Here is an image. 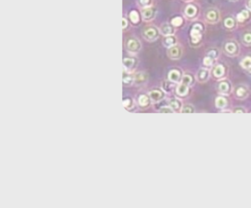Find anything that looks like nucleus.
<instances>
[{"instance_id": "obj_1", "label": "nucleus", "mask_w": 251, "mask_h": 208, "mask_svg": "<svg viewBox=\"0 0 251 208\" xmlns=\"http://www.w3.org/2000/svg\"><path fill=\"white\" fill-rule=\"evenodd\" d=\"M204 27L201 23H196L192 25V29L190 32L191 37V44L193 46L198 45L201 41L202 35H203Z\"/></svg>"}, {"instance_id": "obj_2", "label": "nucleus", "mask_w": 251, "mask_h": 208, "mask_svg": "<svg viewBox=\"0 0 251 208\" xmlns=\"http://www.w3.org/2000/svg\"><path fill=\"white\" fill-rule=\"evenodd\" d=\"M223 50L228 56H237L240 52V46L235 40H228L224 43Z\"/></svg>"}, {"instance_id": "obj_3", "label": "nucleus", "mask_w": 251, "mask_h": 208, "mask_svg": "<svg viewBox=\"0 0 251 208\" xmlns=\"http://www.w3.org/2000/svg\"><path fill=\"white\" fill-rule=\"evenodd\" d=\"M205 20L210 24H216L219 22L220 19V13L219 10L216 8H208L205 12Z\"/></svg>"}, {"instance_id": "obj_4", "label": "nucleus", "mask_w": 251, "mask_h": 208, "mask_svg": "<svg viewBox=\"0 0 251 208\" xmlns=\"http://www.w3.org/2000/svg\"><path fill=\"white\" fill-rule=\"evenodd\" d=\"M217 90L222 95H229L233 92L232 84L227 79L221 80L217 84Z\"/></svg>"}, {"instance_id": "obj_5", "label": "nucleus", "mask_w": 251, "mask_h": 208, "mask_svg": "<svg viewBox=\"0 0 251 208\" xmlns=\"http://www.w3.org/2000/svg\"><path fill=\"white\" fill-rule=\"evenodd\" d=\"M234 94L238 99H246L250 94V90L245 85H238L234 88Z\"/></svg>"}, {"instance_id": "obj_6", "label": "nucleus", "mask_w": 251, "mask_h": 208, "mask_svg": "<svg viewBox=\"0 0 251 208\" xmlns=\"http://www.w3.org/2000/svg\"><path fill=\"white\" fill-rule=\"evenodd\" d=\"M167 54L170 59H178L182 56V48L179 45H175L168 48Z\"/></svg>"}, {"instance_id": "obj_7", "label": "nucleus", "mask_w": 251, "mask_h": 208, "mask_svg": "<svg viewBox=\"0 0 251 208\" xmlns=\"http://www.w3.org/2000/svg\"><path fill=\"white\" fill-rule=\"evenodd\" d=\"M196 80L199 82H201V83L206 82L208 81L209 77H210V71H209V69L204 68H200L197 71V73H196Z\"/></svg>"}, {"instance_id": "obj_8", "label": "nucleus", "mask_w": 251, "mask_h": 208, "mask_svg": "<svg viewBox=\"0 0 251 208\" xmlns=\"http://www.w3.org/2000/svg\"><path fill=\"white\" fill-rule=\"evenodd\" d=\"M159 32L156 28H148L144 32V37L148 41H153L158 37Z\"/></svg>"}, {"instance_id": "obj_9", "label": "nucleus", "mask_w": 251, "mask_h": 208, "mask_svg": "<svg viewBox=\"0 0 251 208\" xmlns=\"http://www.w3.org/2000/svg\"><path fill=\"white\" fill-rule=\"evenodd\" d=\"M149 98L153 103H157L165 98V93L161 90H153L149 92Z\"/></svg>"}, {"instance_id": "obj_10", "label": "nucleus", "mask_w": 251, "mask_h": 208, "mask_svg": "<svg viewBox=\"0 0 251 208\" xmlns=\"http://www.w3.org/2000/svg\"><path fill=\"white\" fill-rule=\"evenodd\" d=\"M182 75L181 72L178 69H173L171 70L168 74V79L172 83H179L182 80Z\"/></svg>"}, {"instance_id": "obj_11", "label": "nucleus", "mask_w": 251, "mask_h": 208, "mask_svg": "<svg viewBox=\"0 0 251 208\" xmlns=\"http://www.w3.org/2000/svg\"><path fill=\"white\" fill-rule=\"evenodd\" d=\"M237 19L233 18V16H228L227 18L224 19V26L229 30H234L237 28Z\"/></svg>"}, {"instance_id": "obj_12", "label": "nucleus", "mask_w": 251, "mask_h": 208, "mask_svg": "<svg viewBox=\"0 0 251 208\" xmlns=\"http://www.w3.org/2000/svg\"><path fill=\"white\" fill-rule=\"evenodd\" d=\"M143 18L146 20H150L155 16V9L152 7H146L142 10Z\"/></svg>"}, {"instance_id": "obj_13", "label": "nucleus", "mask_w": 251, "mask_h": 208, "mask_svg": "<svg viewBox=\"0 0 251 208\" xmlns=\"http://www.w3.org/2000/svg\"><path fill=\"white\" fill-rule=\"evenodd\" d=\"M140 48V44L135 39H130L127 41V50L130 52L135 53L137 51H139Z\"/></svg>"}, {"instance_id": "obj_14", "label": "nucleus", "mask_w": 251, "mask_h": 208, "mask_svg": "<svg viewBox=\"0 0 251 208\" xmlns=\"http://www.w3.org/2000/svg\"><path fill=\"white\" fill-rule=\"evenodd\" d=\"M161 33L164 35V36H171L174 33V29L172 25H170L169 24L166 23L164 24L161 25Z\"/></svg>"}, {"instance_id": "obj_15", "label": "nucleus", "mask_w": 251, "mask_h": 208, "mask_svg": "<svg viewBox=\"0 0 251 208\" xmlns=\"http://www.w3.org/2000/svg\"><path fill=\"white\" fill-rule=\"evenodd\" d=\"M197 13V8L196 7V6L192 4H188L185 7V10H184V14L185 16L188 17V18L192 19L193 17H195V16Z\"/></svg>"}, {"instance_id": "obj_16", "label": "nucleus", "mask_w": 251, "mask_h": 208, "mask_svg": "<svg viewBox=\"0 0 251 208\" xmlns=\"http://www.w3.org/2000/svg\"><path fill=\"white\" fill-rule=\"evenodd\" d=\"M225 73V68L222 64H217L213 68V76L215 78H222Z\"/></svg>"}, {"instance_id": "obj_17", "label": "nucleus", "mask_w": 251, "mask_h": 208, "mask_svg": "<svg viewBox=\"0 0 251 208\" xmlns=\"http://www.w3.org/2000/svg\"><path fill=\"white\" fill-rule=\"evenodd\" d=\"M250 11L248 9H244L237 15V18L236 19H237V22L243 23L246 21L247 20L250 18Z\"/></svg>"}, {"instance_id": "obj_18", "label": "nucleus", "mask_w": 251, "mask_h": 208, "mask_svg": "<svg viewBox=\"0 0 251 208\" xmlns=\"http://www.w3.org/2000/svg\"><path fill=\"white\" fill-rule=\"evenodd\" d=\"M215 106L219 109L226 108V107L228 106V99L223 95L217 97L215 99Z\"/></svg>"}, {"instance_id": "obj_19", "label": "nucleus", "mask_w": 251, "mask_h": 208, "mask_svg": "<svg viewBox=\"0 0 251 208\" xmlns=\"http://www.w3.org/2000/svg\"><path fill=\"white\" fill-rule=\"evenodd\" d=\"M176 42H177L176 37L173 36V35L165 37L164 39H163V44L167 48H170V47H172L174 46H175L176 45Z\"/></svg>"}, {"instance_id": "obj_20", "label": "nucleus", "mask_w": 251, "mask_h": 208, "mask_svg": "<svg viewBox=\"0 0 251 208\" xmlns=\"http://www.w3.org/2000/svg\"><path fill=\"white\" fill-rule=\"evenodd\" d=\"M135 59H130V58H127V59H124L123 60V66L125 71H127V72H131L134 69V66H135Z\"/></svg>"}, {"instance_id": "obj_21", "label": "nucleus", "mask_w": 251, "mask_h": 208, "mask_svg": "<svg viewBox=\"0 0 251 208\" xmlns=\"http://www.w3.org/2000/svg\"><path fill=\"white\" fill-rule=\"evenodd\" d=\"M169 107L174 111H181V102L176 99H172L169 101Z\"/></svg>"}, {"instance_id": "obj_22", "label": "nucleus", "mask_w": 251, "mask_h": 208, "mask_svg": "<svg viewBox=\"0 0 251 208\" xmlns=\"http://www.w3.org/2000/svg\"><path fill=\"white\" fill-rule=\"evenodd\" d=\"M241 41L244 45L251 46V30H246L242 33Z\"/></svg>"}, {"instance_id": "obj_23", "label": "nucleus", "mask_w": 251, "mask_h": 208, "mask_svg": "<svg viewBox=\"0 0 251 208\" xmlns=\"http://www.w3.org/2000/svg\"><path fill=\"white\" fill-rule=\"evenodd\" d=\"M241 66L242 68L249 70L251 68V55H247L244 57L241 61Z\"/></svg>"}, {"instance_id": "obj_24", "label": "nucleus", "mask_w": 251, "mask_h": 208, "mask_svg": "<svg viewBox=\"0 0 251 208\" xmlns=\"http://www.w3.org/2000/svg\"><path fill=\"white\" fill-rule=\"evenodd\" d=\"M188 88H189V86L180 83L176 89V93L179 96H185V95H187V92H188Z\"/></svg>"}, {"instance_id": "obj_25", "label": "nucleus", "mask_w": 251, "mask_h": 208, "mask_svg": "<svg viewBox=\"0 0 251 208\" xmlns=\"http://www.w3.org/2000/svg\"><path fill=\"white\" fill-rule=\"evenodd\" d=\"M147 77L144 73H139L135 74L134 76V82H135L136 84H141V83H144L146 81Z\"/></svg>"}, {"instance_id": "obj_26", "label": "nucleus", "mask_w": 251, "mask_h": 208, "mask_svg": "<svg viewBox=\"0 0 251 208\" xmlns=\"http://www.w3.org/2000/svg\"><path fill=\"white\" fill-rule=\"evenodd\" d=\"M219 55V50L216 49V48H210V50L206 52V54H205V56H208V57H210V58H211V59H213L214 60H216V59H218Z\"/></svg>"}, {"instance_id": "obj_27", "label": "nucleus", "mask_w": 251, "mask_h": 208, "mask_svg": "<svg viewBox=\"0 0 251 208\" xmlns=\"http://www.w3.org/2000/svg\"><path fill=\"white\" fill-rule=\"evenodd\" d=\"M180 83H182L183 85H186L187 86H192L193 84V78L191 75H188V74H184L182 77V80Z\"/></svg>"}, {"instance_id": "obj_28", "label": "nucleus", "mask_w": 251, "mask_h": 208, "mask_svg": "<svg viewBox=\"0 0 251 208\" xmlns=\"http://www.w3.org/2000/svg\"><path fill=\"white\" fill-rule=\"evenodd\" d=\"M182 113H193L195 112V108L191 104H185L180 111Z\"/></svg>"}, {"instance_id": "obj_29", "label": "nucleus", "mask_w": 251, "mask_h": 208, "mask_svg": "<svg viewBox=\"0 0 251 208\" xmlns=\"http://www.w3.org/2000/svg\"><path fill=\"white\" fill-rule=\"evenodd\" d=\"M148 102H149V99L148 97H147L146 95H141L140 96L139 98V103L141 107H146L147 105L148 104Z\"/></svg>"}, {"instance_id": "obj_30", "label": "nucleus", "mask_w": 251, "mask_h": 208, "mask_svg": "<svg viewBox=\"0 0 251 208\" xmlns=\"http://www.w3.org/2000/svg\"><path fill=\"white\" fill-rule=\"evenodd\" d=\"M215 63V60L213 59H211L208 56H205L204 59H203V64L205 65L206 68H210L214 65V63Z\"/></svg>"}, {"instance_id": "obj_31", "label": "nucleus", "mask_w": 251, "mask_h": 208, "mask_svg": "<svg viewBox=\"0 0 251 208\" xmlns=\"http://www.w3.org/2000/svg\"><path fill=\"white\" fill-rule=\"evenodd\" d=\"M183 23V20L181 17H179V16H177V17H174V19H172V20H171V24H172V25L173 26H179V25H181Z\"/></svg>"}, {"instance_id": "obj_32", "label": "nucleus", "mask_w": 251, "mask_h": 208, "mask_svg": "<svg viewBox=\"0 0 251 208\" xmlns=\"http://www.w3.org/2000/svg\"><path fill=\"white\" fill-rule=\"evenodd\" d=\"M130 18H131L133 23H137L139 21V15H138V13L135 11H132L130 13Z\"/></svg>"}, {"instance_id": "obj_33", "label": "nucleus", "mask_w": 251, "mask_h": 208, "mask_svg": "<svg viewBox=\"0 0 251 208\" xmlns=\"http://www.w3.org/2000/svg\"><path fill=\"white\" fill-rule=\"evenodd\" d=\"M159 111L160 112H162V113H173L174 112L173 110L170 108V107H163L160 109Z\"/></svg>"}, {"instance_id": "obj_34", "label": "nucleus", "mask_w": 251, "mask_h": 208, "mask_svg": "<svg viewBox=\"0 0 251 208\" xmlns=\"http://www.w3.org/2000/svg\"><path fill=\"white\" fill-rule=\"evenodd\" d=\"M233 112H234V113H246V110L243 107H237L236 108L233 110Z\"/></svg>"}, {"instance_id": "obj_35", "label": "nucleus", "mask_w": 251, "mask_h": 208, "mask_svg": "<svg viewBox=\"0 0 251 208\" xmlns=\"http://www.w3.org/2000/svg\"><path fill=\"white\" fill-rule=\"evenodd\" d=\"M133 81H134V77H131V76H129V75H127V77H123V82L126 84H131V82H133Z\"/></svg>"}, {"instance_id": "obj_36", "label": "nucleus", "mask_w": 251, "mask_h": 208, "mask_svg": "<svg viewBox=\"0 0 251 208\" xmlns=\"http://www.w3.org/2000/svg\"><path fill=\"white\" fill-rule=\"evenodd\" d=\"M131 100L130 99H124L123 100V106L126 107V108H128L129 107H130V103H131Z\"/></svg>"}, {"instance_id": "obj_37", "label": "nucleus", "mask_w": 251, "mask_h": 208, "mask_svg": "<svg viewBox=\"0 0 251 208\" xmlns=\"http://www.w3.org/2000/svg\"><path fill=\"white\" fill-rule=\"evenodd\" d=\"M246 7H247V9L249 10L250 12H251V0H247Z\"/></svg>"}, {"instance_id": "obj_38", "label": "nucleus", "mask_w": 251, "mask_h": 208, "mask_svg": "<svg viewBox=\"0 0 251 208\" xmlns=\"http://www.w3.org/2000/svg\"><path fill=\"white\" fill-rule=\"evenodd\" d=\"M127 20L125 18L122 19V28L123 29H125V28L127 27Z\"/></svg>"}, {"instance_id": "obj_39", "label": "nucleus", "mask_w": 251, "mask_h": 208, "mask_svg": "<svg viewBox=\"0 0 251 208\" xmlns=\"http://www.w3.org/2000/svg\"><path fill=\"white\" fill-rule=\"evenodd\" d=\"M149 0H140V3L142 5H146L148 3Z\"/></svg>"}, {"instance_id": "obj_40", "label": "nucleus", "mask_w": 251, "mask_h": 208, "mask_svg": "<svg viewBox=\"0 0 251 208\" xmlns=\"http://www.w3.org/2000/svg\"><path fill=\"white\" fill-rule=\"evenodd\" d=\"M247 73H248V74L251 77V68L250 69H249V70H247Z\"/></svg>"}, {"instance_id": "obj_41", "label": "nucleus", "mask_w": 251, "mask_h": 208, "mask_svg": "<svg viewBox=\"0 0 251 208\" xmlns=\"http://www.w3.org/2000/svg\"><path fill=\"white\" fill-rule=\"evenodd\" d=\"M231 1H236V0H231Z\"/></svg>"}]
</instances>
